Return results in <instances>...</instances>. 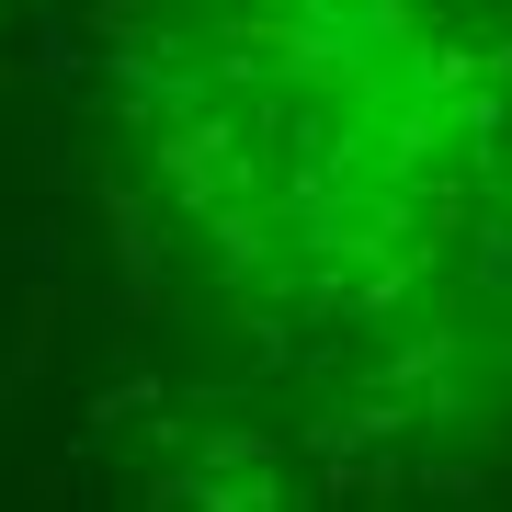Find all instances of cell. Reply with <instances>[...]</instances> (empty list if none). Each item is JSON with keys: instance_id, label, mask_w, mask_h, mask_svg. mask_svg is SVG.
<instances>
[{"instance_id": "6da1fadb", "label": "cell", "mask_w": 512, "mask_h": 512, "mask_svg": "<svg viewBox=\"0 0 512 512\" xmlns=\"http://www.w3.org/2000/svg\"><path fill=\"white\" fill-rule=\"evenodd\" d=\"M171 478H183V501H217V512L274 501V456H262V444H194Z\"/></svg>"}]
</instances>
